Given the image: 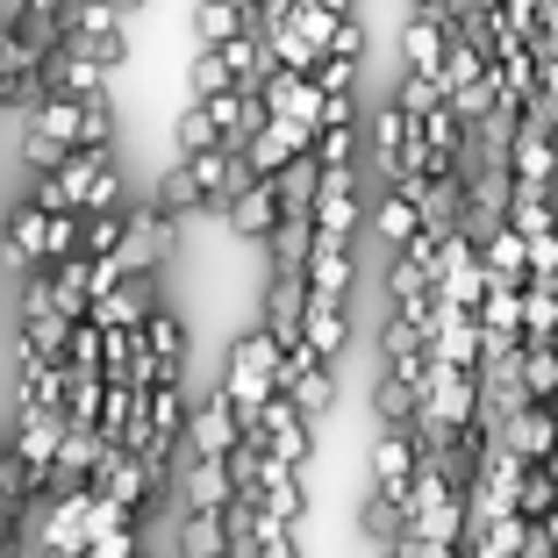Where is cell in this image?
Here are the masks:
<instances>
[{
    "instance_id": "obj_6",
    "label": "cell",
    "mask_w": 558,
    "mask_h": 558,
    "mask_svg": "<svg viewBox=\"0 0 558 558\" xmlns=\"http://www.w3.org/2000/svg\"><path fill=\"white\" fill-rule=\"evenodd\" d=\"M244 29H251V15L236 8V0H201V15H194V36H201V50L230 44V36H244Z\"/></svg>"
},
{
    "instance_id": "obj_3",
    "label": "cell",
    "mask_w": 558,
    "mask_h": 558,
    "mask_svg": "<svg viewBox=\"0 0 558 558\" xmlns=\"http://www.w3.org/2000/svg\"><path fill=\"white\" fill-rule=\"evenodd\" d=\"M236 501L230 459H186V515H222Z\"/></svg>"
},
{
    "instance_id": "obj_1",
    "label": "cell",
    "mask_w": 558,
    "mask_h": 558,
    "mask_svg": "<svg viewBox=\"0 0 558 558\" xmlns=\"http://www.w3.org/2000/svg\"><path fill=\"white\" fill-rule=\"evenodd\" d=\"M236 444H244V423H236L230 395H222V387L201 395L194 415H186V459H230Z\"/></svg>"
},
{
    "instance_id": "obj_5",
    "label": "cell",
    "mask_w": 558,
    "mask_h": 558,
    "mask_svg": "<svg viewBox=\"0 0 558 558\" xmlns=\"http://www.w3.org/2000/svg\"><path fill=\"white\" fill-rule=\"evenodd\" d=\"M44 236H50V208L22 201V208L8 215V251H15L22 265H44Z\"/></svg>"
},
{
    "instance_id": "obj_2",
    "label": "cell",
    "mask_w": 558,
    "mask_h": 558,
    "mask_svg": "<svg viewBox=\"0 0 558 558\" xmlns=\"http://www.w3.org/2000/svg\"><path fill=\"white\" fill-rule=\"evenodd\" d=\"M94 487L108 494V501H116L122 515H136V509H144V501H150V487H158V480H150V465L136 459L130 444H116V451H108V465H100V473H94Z\"/></svg>"
},
{
    "instance_id": "obj_4",
    "label": "cell",
    "mask_w": 558,
    "mask_h": 558,
    "mask_svg": "<svg viewBox=\"0 0 558 558\" xmlns=\"http://www.w3.org/2000/svg\"><path fill=\"white\" fill-rule=\"evenodd\" d=\"M215 94H236V65H230V50H222V44L201 50L194 65H186V100H215Z\"/></svg>"
},
{
    "instance_id": "obj_7",
    "label": "cell",
    "mask_w": 558,
    "mask_h": 558,
    "mask_svg": "<svg viewBox=\"0 0 558 558\" xmlns=\"http://www.w3.org/2000/svg\"><path fill=\"white\" fill-rule=\"evenodd\" d=\"M22 158H29L36 172H58V165H65L72 150H65V144H50V136H44V130H36V122H29V136H22Z\"/></svg>"
},
{
    "instance_id": "obj_9",
    "label": "cell",
    "mask_w": 558,
    "mask_h": 558,
    "mask_svg": "<svg viewBox=\"0 0 558 558\" xmlns=\"http://www.w3.org/2000/svg\"><path fill=\"white\" fill-rule=\"evenodd\" d=\"M94 558H136V530H130V523L100 530V537H94Z\"/></svg>"
},
{
    "instance_id": "obj_8",
    "label": "cell",
    "mask_w": 558,
    "mask_h": 558,
    "mask_svg": "<svg viewBox=\"0 0 558 558\" xmlns=\"http://www.w3.org/2000/svg\"><path fill=\"white\" fill-rule=\"evenodd\" d=\"M379 480H387V494H395L401 480H409V444H401V437L379 444Z\"/></svg>"
}]
</instances>
